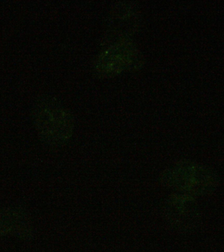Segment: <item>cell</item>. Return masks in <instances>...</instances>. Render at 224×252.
Instances as JSON below:
<instances>
[{
    "instance_id": "7a4b0ae2",
    "label": "cell",
    "mask_w": 224,
    "mask_h": 252,
    "mask_svg": "<svg viewBox=\"0 0 224 252\" xmlns=\"http://www.w3.org/2000/svg\"><path fill=\"white\" fill-rule=\"evenodd\" d=\"M34 117L37 131L47 143L60 145L66 143L72 135V118L56 102H41L35 110Z\"/></svg>"
},
{
    "instance_id": "3957f363",
    "label": "cell",
    "mask_w": 224,
    "mask_h": 252,
    "mask_svg": "<svg viewBox=\"0 0 224 252\" xmlns=\"http://www.w3.org/2000/svg\"><path fill=\"white\" fill-rule=\"evenodd\" d=\"M163 217L173 229L182 232L196 229L201 218L196 198L177 192L169 196L165 202Z\"/></svg>"
},
{
    "instance_id": "5b68a950",
    "label": "cell",
    "mask_w": 224,
    "mask_h": 252,
    "mask_svg": "<svg viewBox=\"0 0 224 252\" xmlns=\"http://www.w3.org/2000/svg\"><path fill=\"white\" fill-rule=\"evenodd\" d=\"M26 220L22 214L13 211H0V233L11 232L13 228L26 226L19 224V222H25Z\"/></svg>"
},
{
    "instance_id": "6da1fadb",
    "label": "cell",
    "mask_w": 224,
    "mask_h": 252,
    "mask_svg": "<svg viewBox=\"0 0 224 252\" xmlns=\"http://www.w3.org/2000/svg\"><path fill=\"white\" fill-rule=\"evenodd\" d=\"M161 183L175 192L194 198L212 194L218 188L220 178L213 169L192 160H181L165 169Z\"/></svg>"
},
{
    "instance_id": "277c9868",
    "label": "cell",
    "mask_w": 224,
    "mask_h": 252,
    "mask_svg": "<svg viewBox=\"0 0 224 252\" xmlns=\"http://www.w3.org/2000/svg\"><path fill=\"white\" fill-rule=\"evenodd\" d=\"M139 57L137 49L128 39H116L102 53L96 69L102 74H117L139 63Z\"/></svg>"
}]
</instances>
